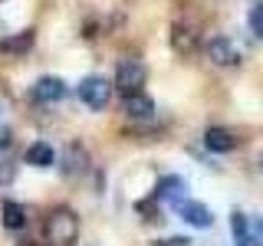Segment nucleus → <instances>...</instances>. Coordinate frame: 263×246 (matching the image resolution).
<instances>
[{"instance_id":"obj_10","label":"nucleus","mask_w":263,"mask_h":246,"mask_svg":"<svg viewBox=\"0 0 263 246\" xmlns=\"http://www.w3.org/2000/svg\"><path fill=\"white\" fill-rule=\"evenodd\" d=\"M23 158H27V164H33V168H53L56 151H53V145H46V141H33Z\"/></svg>"},{"instance_id":"obj_16","label":"nucleus","mask_w":263,"mask_h":246,"mask_svg":"<svg viewBox=\"0 0 263 246\" xmlns=\"http://www.w3.org/2000/svg\"><path fill=\"white\" fill-rule=\"evenodd\" d=\"M155 246H191L187 236H168V240H155Z\"/></svg>"},{"instance_id":"obj_18","label":"nucleus","mask_w":263,"mask_h":246,"mask_svg":"<svg viewBox=\"0 0 263 246\" xmlns=\"http://www.w3.org/2000/svg\"><path fill=\"white\" fill-rule=\"evenodd\" d=\"M0 112H4V109H0Z\"/></svg>"},{"instance_id":"obj_11","label":"nucleus","mask_w":263,"mask_h":246,"mask_svg":"<svg viewBox=\"0 0 263 246\" xmlns=\"http://www.w3.org/2000/svg\"><path fill=\"white\" fill-rule=\"evenodd\" d=\"M0 220H4L7 230H23L27 227V210H23V203H16V200H4Z\"/></svg>"},{"instance_id":"obj_5","label":"nucleus","mask_w":263,"mask_h":246,"mask_svg":"<svg viewBox=\"0 0 263 246\" xmlns=\"http://www.w3.org/2000/svg\"><path fill=\"white\" fill-rule=\"evenodd\" d=\"M33 98L36 102H43V105H53V102H60V98L66 95V82L60 76H40L36 82H33Z\"/></svg>"},{"instance_id":"obj_4","label":"nucleus","mask_w":263,"mask_h":246,"mask_svg":"<svg viewBox=\"0 0 263 246\" xmlns=\"http://www.w3.org/2000/svg\"><path fill=\"white\" fill-rule=\"evenodd\" d=\"M208 59L214 66H237L240 63V49L230 36H211L208 39Z\"/></svg>"},{"instance_id":"obj_6","label":"nucleus","mask_w":263,"mask_h":246,"mask_svg":"<svg viewBox=\"0 0 263 246\" xmlns=\"http://www.w3.org/2000/svg\"><path fill=\"white\" fill-rule=\"evenodd\" d=\"M178 207V213H181V220H184V223H191V227H197V230H208L211 223H214V213L204 207L201 200H181V203H175Z\"/></svg>"},{"instance_id":"obj_1","label":"nucleus","mask_w":263,"mask_h":246,"mask_svg":"<svg viewBox=\"0 0 263 246\" xmlns=\"http://www.w3.org/2000/svg\"><path fill=\"white\" fill-rule=\"evenodd\" d=\"M79 236V217L69 207H56L46 217V240L53 246H72Z\"/></svg>"},{"instance_id":"obj_14","label":"nucleus","mask_w":263,"mask_h":246,"mask_svg":"<svg viewBox=\"0 0 263 246\" xmlns=\"http://www.w3.org/2000/svg\"><path fill=\"white\" fill-rule=\"evenodd\" d=\"M243 246H263V217H250V227H247V243Z\"/></svg>"},{"instance_id":"obj_8","label":"nucleus","mask_w":263,"mask_h":246,"mask_svg":"<svg viewBox=\"0 0 263 246\" xmlns=\"http://www.w3.org/2000/svg\"><path fill=\"white\" fill-rule=\"evenodd\" d=\"M204 148L214 151V154H227V151L237 148V138L230 135L227 128H208V131H204Z\"/></svg>"},{"instance_id":"obj_17","label":"nucleus","mask_w":263,"mask_h":246,"mask_svg":"<svg viewBox=\"0 0 263 246\" xmlns=\"http://www.w3.org/2000/svg\"><path fill=\"white\" fill-rule=\"evenodd\" d=\"M10 145H13V131L7 128V125H0V151H7Z\"/></svg>"},{"instance_id":"obj_15","label":"nucleus","mask_w":263,"mask_h":246,"mask_svg":"<svg viewBox=\"0 0 263 246\" xmlns=\"http://www.w3.org/2000/svg\"><path fill=\"white\" fill-rule=\"evenodd\" d=\"M30 43H33V33H20L16 39H7L4 49H30Z\"/></svg>"},{"instance_id":"obj_9","label":"nucleus","mask_w":263,"mask_h":246,"mask_svg":"<svg viewBox=\"0 0 263 246\" xmlns=\"http://www.w3.org/2000/svg\"><path fill=\"white\" fill-rule=\"evenodd\" d=\"M122 112H125L128 118H152V115H155V102L148 95H142V92H132V95H125Z\"/></svg>"},{"instance_id":"obj_7","label":"nucleus","mask_w":263,"mask_h":246,"mask_svg":"<svg viewBox=\"0 0 263 246\" xmlns=\"http://www.w3.org/2000/svg\"><path fill=\"white\" fill-rule=\"evenodd\" d=\"M184 194H187V180L178 177V174L161 177L158 187H155V200H175V203H181V200H184Z\"/></svg>"},{"instance_id":"obj_12","label":"nucleus","mask_w":263,"mask_h":246,"mask_svg":"<svg viewBox=\"0 0 263 246\" xmlns=\"http://www.w3.org/2000/svg\"><path fill=\"white\" fill-rule=\"evenodd\" d=\"M86 164H89V154H86L82 145H69V148H66V164H63L66 174H82Z\"/></svg>"},{"instance_id":"obj_3","label":"nucleus","mask_w":263,"mask_h":246,"mask_svg":"<svg viewBox=\"0 0 263 246\" xmlns=\"http://www.w3.org/2000/svg\"><path fill=\"white\" fill-rule=\"evenodd\" d=\"M115 92H119L122 98L132 95V92H142V86H145V66L142 59H119V66H115Z\"/></svg>"},{"instance_id":"obj_2","label":"nucleus","mask_w":263,"mask_h":246,"mask_svg":"<svg viewBox=\"0 0 263 246\" xmlns=\"http://www.w3.org/2000/svg\"><path fill=\"white\" fill-rule=\"evenodd\" d=\"M112 92H115V82L102 79V76H86L79 82V102L92 112H102L105 105H109Z\"/></svg>"},{"instance_id":"obj_13","label":"nucleus","mask_w":263,"mask_h":246,"mask_svg":"<svg viewBox=\"0 0 263 246\" xmlns=\"http://www.w3.org/2000/svg\"><path fill=\"white\" fill-rule=\"evenodd\" d=\"M247 27H250L253 36L263 39V0H257V4L250 7V13H247Z\"/></svg>"}]
</instances>
